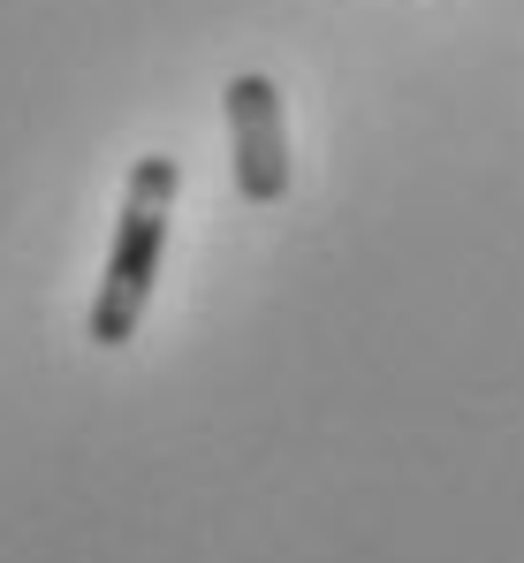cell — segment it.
Instances as JSON below:
<instances>
[{"instance_id":"6da1fadb","label":"cell","mask_w":524,"mask_h":563,"mask_svg":"<svg viewBox=\"0 0 524 563\" xmlns=\"http://www.w3.org/2000/svg\"><path fill=\"white\" fill-rule=\"evenodd\" d=\"M175 161L168 153H145L130 168V190H122V213H114V244H107V275H99V297H91L85 335L99 351H122L153 305V282H160V252H168V213H175Z\"/></svg>"},{"instance_id":"7a4b0ae2","label":"cell","mask_w":524,"mask_h":563,"mask_svg":"<svg viewBox=\"0 0 524 563\" xmlns=\"http://www.w3.org/2000/svg\"><path fill=\"white\" fill-rule=\"evenodd\" d=\"M221 107H228V168H236V190L252 206H281L289 198V130H281L274 77H259V69L228 77Z\"/></svg>"}]
</instances>
